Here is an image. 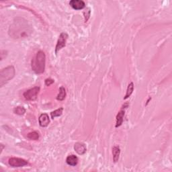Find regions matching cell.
Masks as SVG:
<instances>
[{
  "label": "cell",
  "mask_w": 172,
  "mask_h": 172,
  "mask_svg": "<svg viewBox=\"0 0 172 172\" xmlns=\"http://www.w3.org/2000/svg\"><path fill=\"white\" fill-rule=\"evenodd\" d=\"M32 33V28L28 22L23 18H16L10 25L9 29L10 36L13 39H22L28 36Z\"/></svg>",
  "instance_id": "cell-1"
},
{
  "label": "cell",
  "mask_w": 172,
  "mask_h": 172,
  "mask_svg": "<svg viewBox=\"0 0 172 172\" xmlns=\"http://www.w3.org/2000/svg\"><path fill=\"white\" fill-rule=\"evenodd\" d=\"M46 56L44 52L40 51L34 56L31 62L32 70L36 74L43 73L45 70Z\"/></svg>",
  "instance_id": "cell-2"
},
{
  "label": "cell",
  "mask_w": 172,
  "mask_h": 172,
  "mask_svg": "<svg viewBox=\"0 0 172 172\" xmlns=\"http://www.w3.org/2000/svg\"><path fill=\"white\" fill-rule=\"evenodd\" d=\"M16 75V70L14 66H8L0 71V86L3 87L10 80L12 79Z\"/></svg>",
  "instance_id": "cell-3"
},
{
  "label": "cell",
  "mask_w": 172,
  "mask_h": 172,
  "mask_svg": "<svg viewBox=\"0 0 172 172\" xmlns=\"http://www.w3.org/2000/svg\"><path fill=\"white\" fill-rule=\"evenodd\" d=\"M40 87H34L33 88L30 89L26 91L23 94L26 100L28 101H34L36 100L38 97V95L39 94Z\"/></svg>",
  "instance_id": "cell-4"
},
{
  "label": "cell",
  "mask_w": 172,
  "mask_h": 172,
  "mask_svg": "<svg viewBox=\"0 0 172 172\" xmlns=\"http://www.w3.org/2000/svg\"><path fill=\"white\" fill-rule=\"evenodd\" d=\"M67 38H68V35H67V34L65 32H62L60 34L58 41H57L56 47H55L56 54H57V52H58L60 50H61V49H62L63 47H65Z\"/></svg>",
  "instance_id": "cell-5"
},
{
  "label": "cell",
  "mask_w": 172,
  "mask_h": 172,
  "mask_svg": "<svg viewBox=\"0 0 172 172\" xmlns=\"http://www.w3.org/2000/svg\"><path fill=\"white\" fill-rule=\"evenodd\" d=\"M9 165L12 167H22L27 166L28 163L25 159L18 157H11L8 161Z\"/></svg>",
  "instance_id": "cell-6"
},
{
  "label": "cell",
  "mask_w": 172,
  "mask_h": 172,
  "mask_svg": "<svg viewBox=\"0 0 172 172\" xmlns=\"http://www.w3.org/2000/svg\"><path fill=\"white\" fill-rule=\"evenodd\" d=\"M69 5L72 8L76 10H82L86 7V3L82 0H71L69 2Z\"/></svg>",
  "instance_id": "cell-7"
},
{
  "label": "cell",
  "mask_w": 172,
  "mask_h": 172,
  "mask_svg": "<svg viewBox=\"0 0 172 172\" xmlns=\"http://www.w3.org/2000/svg\"><path fill=\"white\" fill-rule=\"evenodd\" d=\"M39 122L41 127H47L50 123V118L47 114H42L39 116Z\"/></svg>",
  "instance_id": "cell-8"
},
{
  "label": "cell",
  "mask_w": 172,
  "mask_h": 172,
  "mask_svg": "<svg viewBox=\"0 0 172 172\" xmlns=\"http://www.w3.org/2000/svg\"><path fill=\"white\" fill-rule=\"evenodd\" d=\"M74 149L79 155H83L86 153L87 148L85 144L82 143H77L74 145Z\"/></svg>",
  "instance_id": "cell-9"
},
{
  "label": "cell",
  "mask_w": 172,
  "mask_h": 172,
  "mask_svg": "<svg viewBox=\"0 0 172 172\" xmlns=\"http://www.w3.org/2000/svg\"><path fill=\"white\" fill-rule=\"evenodd\" d=\"M125 114V110H124V107H122V108L120 110V111L118 113L116 117V128L120 127L122 125V122H123V118Z\"/></svg>",
  "instance_id": "cell-10"
},
{
  "label": "cell",
  "mask_w": 172,
  "mask_h": 172,
  "mask_svg": "<svg viewBox=\"0 0 172 172\" xmlns=\"http://www.w3.org/2000/svg\"><path fill=\"white\" fill-rule=\"evenodd\" d=\"M66 162L69 166H77V164L78 163V157L74 155H71L69 156H68L66 159Z\"/></svg>",
  "instance_id": "cell-11"
},
{
  "label": "cell",
  "mask_w": 172,
  "mask_h": 172,
  "mask_svg": "<svg viewBox=\"0 0 172 172\" xmlns=\"http://www.w3.org/2000/svg\"><path fill=\"white\" fill-rule=\"evenodd\" d=\"M120 154V149L119 146H114L112 148V155H113V161L114 163H116L118 159H119V157Z\"/></svg>",
  "instance_id": "cell-12"
},
{
  "label": "cell",
  "mask_w": 172,
  "mask_h": 172,
  "mask_svg": "<svg viewBox=\"0 0 172 172\" xmlns=\"http://www.w3.org/2000/svg\"><path fill=\"white\" fill-rule=\"evenodd\" d=\"M66 98V90L63 86H61L59 89V93L57 95V100L59 101H63Z\"/></svg>",
  "instance_id": "cell-13"
},
{
  "label": "cell",
  "mask_w": 172,
  "mask_h": 172,
  "mask_svg": "<svg viewBox=\"0 0 172 172\" xmlns=\"http://www.w3.org/2000/svg\"><path fill=\"white\" fill-rule=\"evenodd\" d=\"M133 90H134V83L132 82H131L128 86L127 92H126V95H124V100H127V98H128L130 96H131V94L133 92Z\"/></svg>",
  "instance_id": "cell-14"
},
{
  "label": "cell",
  "mask_w": 172,
  "mask_h": 172,
  "mask_svg": "<svg viewBox=\"0 0 172 172\" xmlns=\"http://www.w3.org/2000/svg\"><path fill=\"white\" fill-rule=\"evenodd\" d=\"M63 108H60L59 109H57L55 111H53L51 113V118L52 119H54L56 117H59L60 116L62 115L63 114Z\"/></svg>",
  "instance_id": "cell-15"
},
{
  "label": "cell",
  "mask_w": 172,
  "mask_h": 172,
  "mask_svg": "<svg viewBox=\"0 0 172 172\" xmlns=\"http://www.w3.org/2000/svg\"><path fill=\"white\" fill-rule=\"evenodd\" d=\"M14 112L18 115L22 116L26 112V109L22 106H18L14 109Z\"/></svg>",
  "instance_id": "cell-16"
},
{
  "label": "cell",
  "mask_w": 172,
  "mask_h": 172,
  "mask_svg": "<svg viewBox=\"0 0 172 172\" xmlns=\"http://www.w3.org/2000/svg\"><path fill=\"white\" fill-rule=\"evenodd\" d=\"M27 136L30 140L37 141L38 139H39V134L36 131H34V132L28 133V135Z\"/></svg>",
  "instance_id": "cell-17"
},
{
  "label": "cell",
  "mask_w": 172,
  "mask_h": 172,
  "mask_svg": "<svg viewBox=\"0 0 172 172\" xmlns=\"http://www.w3.org/2000/svg\"><path fill=\"white\" fill-rule=\"evenodd\" d=\"M54 80L51 79V78H48V79H45V85L47 86H51L52 85V84L54 83Z\"/></svg>",
  "instance_id": "cell-18"
},
{
  "label": "cell",
  "mask_w": 172,
  "mask_h": 172,
  "mask_svg": "<svg viewBox=\"0 0 172 172\" xmlns=\"http://www.w3.org/2000/svg\"><path fill=\"white\" fill-rule=\"evenodd\" d=\"M1 147H2V149H1V153H2V150H3V145H1Z\"/></svg>",
  "instance_id": "cell-19"
}]
</instances>
